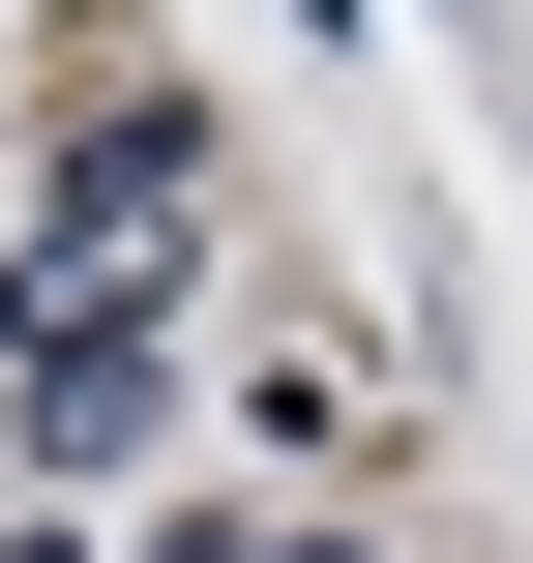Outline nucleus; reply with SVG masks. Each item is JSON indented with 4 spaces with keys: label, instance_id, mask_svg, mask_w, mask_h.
I'll list each match as a JSON object with an SVG mask.
<instances>
[{
    "label": "nucleus",
    "instance_id": "obj_1",
    "mask_svg": "<svg viewBox=\"0 0 533 563\" xmlns=\"http://www.w3.org/2000/svg\"><path fill=\"white\" fill-rule=\"evenodd\" d=\"M178 208H208V148H178V119H89V178H59V238H30L0 327H30V356H119V327L178 297Z\"/></svg>",
    "mask_w": 533,
    "mask_h": 563
},
{
    "label": "nucleus",
    "instance_id": "obj_2",
    "mask_svg": "<svg viewBox=\"0 0 533 563\" xmlns=\"http://www.w3.org/2000/svg\"><path fill=\"white\" fill-rule=\"evenodd\" d=\"M119 445H148V327L119 356H30V475H119Z\"/></svg>",
    "mask_w": 533,
    "mask_h": 563
},
{
    "label": "nucleus",
    "instance_id": "obj_3",
    "mask_svg": "<svg viewBox=\"0 0 533 563\" xmlns=\"http://www.w3.org/2000/svg\"><path fill=\"white\" fill-rule=\"evenodd\" d=\"M178 563H326V534H178Z\"/></svg>",
    "mask_w": 533,
    "mask_h": 563
},
{
    "label": "nucleus",
    "instance_id": "obj_4",
    "mask_svg": "<svg viewBox=\"0 0 533 563\" xmlns=\"http://www.w3.org/2000/svg\"><path fill=\"white\" fill-rule=\"evenodd\" d=\"M0 563H59V505H30V534H0Z\"/></svg>",
    "mask_w": 533,
    "mask_h": 563
}]
</instances>
